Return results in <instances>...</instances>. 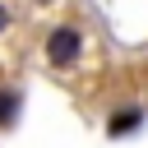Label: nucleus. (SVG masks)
I'll list each match as a JSON object with an SVG mask.
<instances>
[{
  "label": "nucleus",
  "mask_w": 148,
  "mask_h": 148,
  "mask_svg": "<svg viewBox=\"0 0 148 148\" xmlns=\"http://www.w3.org/2000/svg\"><path fill=\"white\" fill-rule=\"evenodd\" d=\"M5 28H9V9L0 5V32H5Z\"/></svg>",
  "instance_id": "obj_4"
},
{
  "label": "nucleus",
  "mask_w": 148,
  "mask_h": 148,
  "mask_svg": "<svg viewBox=\"0 0 148 148\" xmlns=\"http://www.w3.org/2000/svg\"><path fill=\"white\" fill-rule=\"evenodd\" d=\"M143 125V106H116V116L106 120V134L111 139H125V134H134Z\"/></svg>",
  "instance_id": "obj_2"
},
{
  "label": "nucleus",
  "mask_w": 148,
  "mask_h": 148,
  "mask_svg": "<svg viewBox=\"0 0 148 148\" xmlns=\"http://www.w3.org/2000/svg\"><path fill=\"white\" fill-rule=\"evenodd\" d=\"M83 60V32L74 23H56L46 32V65L51 69H74Z\"/></svg>",
  "instance_id": "obj_1"
},
{
  "label": "nucleus",
  "mask_w": 148,
  "mask_h": 148,
  "mask_svg": "<svg viewBox=\"0 0 148 148\" xmlns=\"http://www.w3.org/2000/svg\"><path fill=\"white\" fill-rule=\"evenodd\" d=\"M32 5H56V0H32Z\"/></svg>",
  "instance_id": "obj_5"
},
{
  "label": "nucleus",
  "mask_w": 148,
  "mask_h": 148,
  "mask_svg": "<svg viewBox=\"0 0 148 148\" xmlns=\"http://www.w3.org/2000/svg\"><path fill=\"white\" fill-rule=\"evenodd\" d=\"M18 111H23V92L9 88V83H0V130H9L18 120Z\"/></svg>",
  "instance_id": "obj_3"
}]
</instances>
